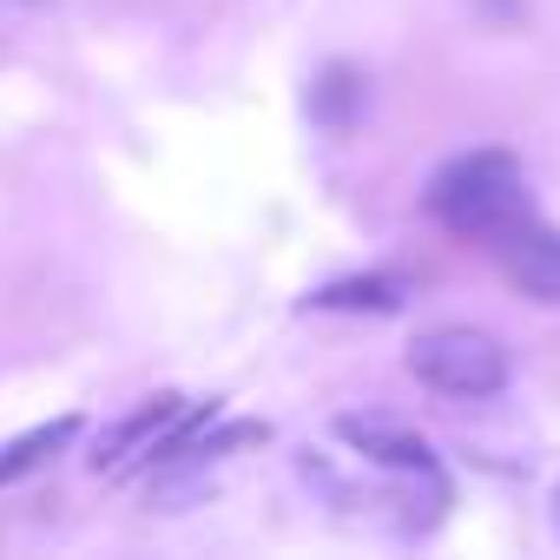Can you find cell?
<instances>
[{"label": "cell", "instance_id": "1", "mask_svg": "<svg viewBox=\"0 0 560 560\" xmlns=\"http://www.w3.org/2000/svg\"><path fill=\"white\" fill-rule=\"evenodd\" d=\"M429 211H435L455 237L494 244L514 218H527V178H521L514 152H462L455 165L435 172Z\"/></svg>", "mask_w": 560, "mask_h": 560}, {"label": "cell", "instance_id": "2", "mask_svg": "<svg viewBox=\"0 0 560 560\" xmlns=\"http://www.w3.org/2000/svg\"><path fill=\"white\" fill-rule=\"evenodd\" d=\"M409 370L442 396H494L508 383V350L488 330L442 324V330H422L409 343Z\"/></svg>", "mask_w": 560, "mask_h": 560}, {"label": "cell", "instance_id": "3", "mask_svg": "<svg viewBox=\"0 0 560 560\" xmlns=\"http://www.w3.org/2000/svg\"><path fill=\"white\" fill-rule=\"evenodd\" d=\"M494 257L508 270V284L540 298V304H560V231L534 224V218H514L501 237H494Z\"/></svg>", "mask_w": 560, "mask_h": 560}, {"label": "cell", "instance_id": "4", "mask_svg": "<svg viewBox=\"0 0 560 560\" xmlns=\"http://www.w3.org/2000/svg\"><path fill=\"white\" fill-rule=\"evenodd\" d=\"M343 442H357L363 455H376V462H389V468H435L429 462V442H416V435H402V429H389V422H363V416H350L343 422Z\"/></svg>", "mask_w": 560, "mask_h": 560}, {"label": "cell", "instance_id": "5", "mask_svg": "<svg viewBox=\"0 0 560 560\" xmlns=\"http://www.w3.org/2000/svg\"><path fill=\"white\" fill-rule=\"evenodd\" d=\"M73 435H80V422H73V416H60V422H40V429H27L21 442H8V448H0V488H8V481H21L27 468H40L47 455H60Z\"/></svg>", "mask_w": 560, "mask_h": 560}, {"label": "cell", "instance_id": "6", "mask_svg": "<svg viewBox=\"0 0 560 560\" xmlns=\"http://www.w3.org/2000/svg\"><path fill=\"white\" fill-rule=\"evenodd\" d=\"M324 311H396L402 304V284L396 277H350V284H330L317 291Z\"/></svg>", "mask_w": 560, "mask_h": 560}, {"label": "cell", "instance_id": "7", "mask_svg": "<svg viewBox=\"0 0 560 560\" xmlns=\"http://www.w3.org/2000/svg\"><path fill=\"white\" fill-rule=\"evenodd\" d=\"M311 106H317V119H324V126L350 132V126H357V106H363V80H357L350 67H330V73H324V86L311 93Z\"/></svg>", "mask_w": 560, "mask_h": 560}, {"label": "cell", "instance_id": "8", "mask_svg": "<svg viewBox=\"0 0 560 560\" xmlns=\"http://www.w3.org/2000/svg\"><path fill=\"white\" fill-rule=\"evenodd\" d=\"M553 521H560V488H553Z\"/></svg>", "mask_w": 560, "mask_h": 560}]
</instances>
